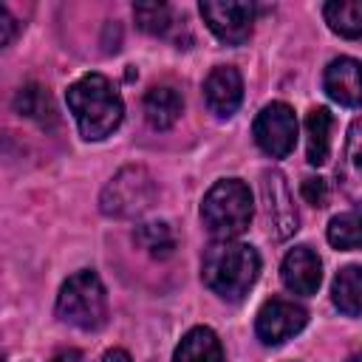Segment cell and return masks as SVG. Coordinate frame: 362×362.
<instances>
[{"mask_svg":"<svg viewBox=\"0 0 362 362\" xmlns=\"http://www.w3.org/2000/svg\"><path fill=\"white\" fill-rule=\"evenodd\" d=\"M300 192H303V198H305L311 206H325V204H328V184H325V178H320V175L303 178Z\"/></svg>","mask_w":362,"mask_h":362,"instance_id":"23","label":"cell"},{"mask_svg":"<svg viewBox=\"0 0 362 362\" xmlns=\"http://www.w3.org/2000/svg\"><path fill=\"white\" fill-rule=\"evenodd\" d=\"M102 362H133V359H130L127 351H122V348H110V351L102 356Z\"/></svg>","mask_w":362,"mask_h":362,"instance_id":"25","label":"cell"},{"mask_svg":"<svg viewBox=\"0 0 362 362\" xmlns=\"http://www.w3.org/2000/svg\"><path fill=\"white\" fill-rule=\"evenodd\" d=\"M334 305L348 317H362V266H345L331 286Z\"/></svg>","mask_w":362,"mask_h":362,"instance_id":"18","label":"cell"},{"mask_svg":"<svg viewBox=\"0 0 362 362\" xmlns=\"http://www.w3.org/2000/svg\"><path fill=\"white\" fill-rule=\"evenodd\" d=\"M136 243L150 255V257H170L175 252V235L170 229V223L164 221H150V223H139L133 232Z\"/></svg>","mask_w":362,"mask_h":362,"instance_id":"20","label":"cell"},{"mask_svg":"<svg viewBox=\"0 0 362 362\" xmlns=\"http://www.w3.org/2000/svg\"><path fill=\"white\" fill-rule=\"evenodd\" d=\"M308 322V314L303 305L291 303V300H269L260 305L257 320H255V331L260 337V342L266 345H283L286 339H291L294 334H300Z\"/></svg>","mask_w":362,"mask_h":362,"instance_id":"8","label":"cell"},{"mask_svg":"<svg viewBox=\"0 0 362 362\" xmlns=\"http://www.w3.org/2000/svg\"><path fill=\"white\" fill-rule=\"evenodd\" d=\"M328 243L334 249H362V215L342 212L328 223Z\"/></svg>","mask_w":362,"mask_h":362,"instance_id":"21","label":"cell"},{"mask_svg":"<svg viewBox=\"0 0 362 362\" xmlns=\"http://www.w3.org/2000/svg\"><path fill=\"white\" fill-rule=\"evenodd\" d=\"M252 133L266 156L286 158L297 144V116L286 102H272L257 113Z\"/></svg>","mask_w":362,"mask_h":362,"instance_id":"6","label":"cell"},{"mask_svg":"<svg viewBox=\"0 0 362 362\" xmlns=\"http://www.w3.org/2000/svg\"><path fill=\"white\" fill-rule=\"evenodd\" d=\"M201 17L206 20L209 31L229 45H243L252 37L255 23V6L238 3V0H204Z\"/></svg>","mask_w":362,"mask_h":362,"instance_id":"7","label":"cell"},{"mask_svg":"<svg viewBox=\"0 0 362 362\" xmlns=\"http://www.w3.org/2000/svg\"><path fill=\"white\" fill-rule=\"evenodd\" d=\"M348 362H362V351H356V354H351V356H348Z\"/></svg>","mask_w":362,"mask_h":362,"instance_id":"27","label":"cell"},{"mask_svg":"<svg viewBox=\"0 0 362 362\" xmlns=\"http://www.w3.org/2000/svg\"><path fill=\"white\" fill-rule=\"evenodd\" d=\"M280 277L286 283L288 291L294 294H314L320 288V280H322V263L317 257L314 249L308 246H294L286 257H283V266H280Z\"/></svg>","mask_w":362,"mask_h":362,"instance_id":"12","label":"cell"},{"mask_svg":"<svg viewBox=\"0 0 362 362\" xmlns=\"http://www.w3.org/2000/svg\"><path fill=\"white\" fill-rule=\"evenodd\" d=\"M252 215H255L252 192L238 178H221V181H215L209 187V192L204 195V204H201L204 226L218 240H232L240 232H246Z\"/></svg>","mask_w":362,"mask_h":362,"instance_id":"3","label":"cell"},{"mask_svg":"<svg viewBox=\"0 0 362 362\" xmlns=\"http://www.w3.org/2000/svg\"><path fill=\"white\" fill-rule=\"evenodd\" d=\"M331 110L328 107H311L305 116V147H308V164L320 167L328 161L331 153Z\"/></svg>","mask_w":362,"mask_h":362,"instance_id":"16","label":"cell"},{"mask_svg":"<svg viewBox=\"0 0 362 362\" xmlns=\"http://www.w3.org/2000/svg\"><path fill=\"white\" fill-rule=\"evenodd\" d=\"M173 362H223V348L218 334L204 325L187 331L173 354Z\"/></svg>","mask_w":362,"mask_h":362,"instance_id":"15","label":"cell"},{"mask_svg":"<svg viewBox=\"0 0 362 362\" xmlns=\"http://www.w3.org/2000/svg\"><path fill=\"white\" fill-rule=\"evenodd\" d=\"M51 362H82V354L79 351H59Z\"/></svg>","mask_w":362,"mask_h":362,"instance_id":"26","label":"cell"},{"mask_svg":"<svg viewBox=\"0 0 362 362\" xmlns=\"http://www.w3.org/2000/svg\"><path fill=\"white\" fill-rule=\"evenodd\" d=\"M181 93L170 85H156L144 93V119L153 130H170L181 116Z\"/></svg>","mask_w":362,"mask_h":362,"instance_id":"14","label":"cell"},{"mask_svg":"<svg viewBox=\"0 0 362 362\" xmlns=\"http://www.w3.org/2000/svg\"><path fill=\"white\" fill-rule=\"evenodd\" d=\"M14 110L20 116H25V119H34L42 127L57 124V105H54L51 93L42 85H34L31 82V85L20 88L17 96H14Z\"/></svg>","mask_w":362,"mask_h":362,"instance_id":"17","label":"cell"},{"mask_svg":"<svg viewBox=\"0 0 362 362\" xmlns=\"http://www.w3.org/2000/svg\"><path fill=\"white\" fill-rule=\"evenodd\" d=\"M322 14L334 34L348 40L362 37V0H331L325 3Z\"/></svg>","mask_w":362,"mask_h":362,"instance_id":"19","label":"cell"},{"mask_svg":"<svg viewBox=\"0 0 362 362\" xmlns=\"http://www.w3.org/2000/svg\"><path fill=\"white\" fill-rule=\"evenodd\" d=\"M156 192H158V187H156V178L150 175V170L130 164V167H122L105 184L99 206L105 215H113V218H136L153 206Z\"/></svg>","mask_w":362,"mask_h":362,"instance_id":"5","label":"cell"},{"mask_svg":"<svg viewBox=\"0 0 362 362\" xmlns=\"http://www.w3.org/2000/svg\"><path fill=\"white\" fill-rule=\"evenodd\" d=\"M260 189H263V204H266V218L272 223V232L274 238H288L291 232H297V209H294V198L286 187V178L277 173V170H266L263 173V181H260Z\"/></svg>","mask_w":362,"mask_h":362,"instance_id":"9","label":"cell"},{"mask_svg":"<svg viewBox=\"0 0 362 362\" xmlns=\"http://www.w3.org/2000/svg\"><path fill=\"white\" fill-rule=\"evenodd\" d=\"M133 17H136V25L147 34H164L173 25V14L167 3H136Z\"/></svg>","mask_w":362,"mask_h":362,"instance_id":"22","label":"cell"},{"mask_svg":"<svg viewBox=\"0 0 362 362\" xmlns=\"http://www.w3.org/2000/svg\"><path fill=\"white\" fill-rule=\"evenodd\" d=\"M65 99H68V107L76 119L82 139H88V141H99L122 124L124 102L116 93V88L110 85V79L102 74L79 76L68 88Z\"/></svg>","mask_w":362,"mask_h":362,"instance_id":"1","label":"cell"},{"mask_svg":"<svg viewBox=\"0 0 362 362\" xmlns=\"http://www.w3.org/2000/svg\"><path fill=\"white\" fill-rule=\"evenodd\" d=\"M14 31H17V20L8 14L6 6H0V42L8 45L14 40Z\"/></svg>","mask_w":362,"mask_h":362,"instance_id":"24","label":"cell"},{"mask_svg":"<svg viewBox=\"0 0 362 362\" xmlns=\"http://www.w3.org/2000/svg\"><path fill=\"white\" fill-rule=\"evenodd\" d=\"M325 93L345 105V107H362V62L354 57H339L328 62L322 74Z\"/></svg>","mask_w":362,"mask_h":362,"instance_id":"11","label":"cell"},{"mask_svg":"<svg viewBox=\"0 0 362 362\" xmlns=\"http://www.w3.org/2000/svg\"><path fill=\"white\" fill-rule=\"evenodd\" d=\"M57 317L82 331H99L107 322V294L96 272L71 274L57 294Z\"/></svg>","mask_w":362,"mask_h":362,"instance_id":"4","label":"cell"},{"mask_svg":"<svg viewBox=\"0 0 362 362\" xmlns=\"http://www.w3.org/2000/svg\"><path fill=\"white\" fill-rule=\"evenodd\" d=\"M204 99H206V107L221 116V119H229L240 102H243V79H240V71L232 68V65H218L209 71L206 82H204Z\"/></svg>","mask_w":362,"mask_h":362,"instance_id":"10","label":"cell"},{"mask_svg":"<svg viewBox=\"0 0 362 362\" xmlns=\"http://www.w3.org/2000/svg\"><path fill=\"white\" fill-rule=\"evenodd\" d=\"M260 274V255L249 243L218 240L204 252L201 277L223 300H243Z\"/></svg>","mask_w":362,"mask_h":362,"instance_id":"2","label":"cell"},{"mask_svg":"<svg viewBox=\"0 0 362 362\" xmlns=\"http://www.w3.org/2000/svg\"><path fill=\"white\" fill-rule=\"evenodd\" d=\"M337 175H339L342 192L351 201H362V119H356L348 127V139H345V150H342Z\"/></svg>","mask_w":362,"mask_h":362,"instance_id":"13","label":"cell"}]
</instances>
